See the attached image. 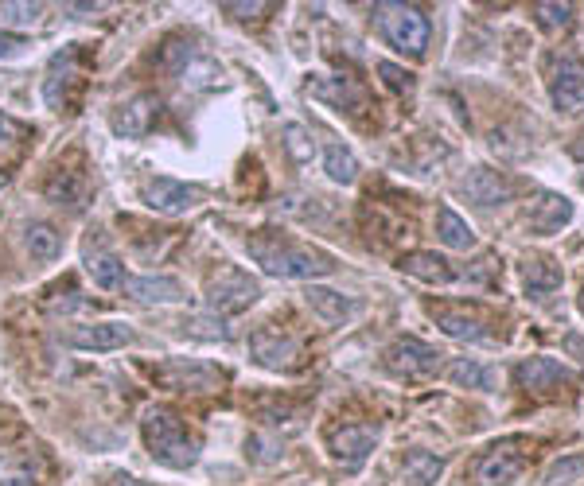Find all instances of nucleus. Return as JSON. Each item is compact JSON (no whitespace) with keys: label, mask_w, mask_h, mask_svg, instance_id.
<instances>
[{"label":"nucleus","mask_w":584,"mask_h":486,"mask_svg":"<svg viewBox=\"0 0 584 486\" xmlns=\"http://www.w3.org/2000/svg\"><path fill=\"white\" fill-rule=\"evenodd\" d=\"M246 253L254 257L257 265L269 273V277H285V280H316L331 277L339 265L335 257L316 249V245H300L277 234V230H257L246 238Z\"/></svg>","instance_id":"obj_1"},{"label":"nucleus","mask_w":584,"mask_h":486,"mask_svg":"<svg viewBox=\"0 0 584 486\" xmlns=\"http://www.w3.org/2000/svg\"><path fill=\"white\" fill-rule=\"evenodd\" d=\"M141 432H145V444L152 459L156 463H164V467H172V471H187L195 459H199V440L183 428V420L172 413V409H164V405H156V409H148L145 420H141Z\"/></svg>","instance_id":"obj_2"},{"label":"nucleus","mask_w":584,"mask_h":486,"mask_svg":"<svg viewBox=\"0 0 584 486\" xmlns=\"http://www.w3.org/2000/svg\"><path fill=\"white\" fill-rule=\"evenodd\" d=\"M378 32L390 47H398L409 59H425L429 39H433V24L421 8L413 4H378Z\"/></svg>","instance_id":"obj_3"},{"label":"nucleus","mask_w":584,"mask_h":486,"mask_svg":"<svg viewBox=\"0 0 584 486\" xmlns=\"http://www.w3.org/2000/svg\"><path fill=\"white\" fill-rule=\"evenodd\" d=\"M257 296H261L257 280L234 265H222L219 273H211V280H207V308L219 315L246 312Z\"/></svg>","instance_id":"obj_4"},{"label":"nucleus","mask_w":584,"mask_h":486,"mask_svg":"<svg viewBox=\"0 0 584 486\" xmlns=\"http://www.w3.org/2000/svg\"><path fill=\"white\" fill-rule=\"evenodd\" d=\"M526 440H503L472 463V486H511L526 467Z\"/></svg>","instance_id":"obj_5"},{"label":"nucleus","mask_w":584,"mask_h":486,"mask_svg":"<svg viewBox=\"0 0 584 486\" xmlns=\"http://www.w3.org/2000/svg\"><path fill=\"white\" fill-rule=\"evenodd\" d=\"M440 362H444V354L437 347H429V343H421V339H398L394 347L386 350V370L394 378H402V382L433 378V374H440Z\"/></svg>","instance_id":"obj_6"},{"label":"nucleus","mask_w":584,"mask_h":486,"mask_svg":"<svg viewBox=\"0 0 584 486\" xmlns=\"http://www.w3.org/2000/svg\"><path fill=\"white\" fill-rule=\"evenodd\" d=\"M141 203L156 214H187L203 203V191L191 187V183H180L172 175H152L141 183Z\"/></svg>","instance_id":"obj_7"},{"label":"nucleus","mask_w":584,"mask_h":486,"mask_svg":"<svg viewBox=\"0 0 584 486\" xmlns=\"http://www.w3.org/2000/svg\"><path fill=\"white\" fill-rule=\"evenodd\" d=\"M152 378L164 382L168 389H183V393H211V389H219L226 382V374H222L219 366H211V362H187V358H172V362L156 366Z\"/></svg>","instance_id":"obj_8"},{"label":"nucleus","mask_w":584,"mask_h":486,"mask_svg":"<svg viewBox=\"0 0 584 486\" xmlns=\"http://www.w3.org/2000/svg\"><path fill=\"white\" fill-rule=\"evenodd\" d=\"M250 354L257 358V366L265 370H296L300 366V343L292 335H281L273 323L257 327L250 335Z\"/></svg>","instance_id":"obj_9"},{"label":"nucleus","mask_w":584,"mask_h":486,"mask_svg":"<svg viewBox=\"0 0 584 486\" xmlns=\"http://www.w3.org/2000/svg\"><path fill=\"white\" fill-rule=\"evenodd\" d=\"M378 444V424H343L335 428L328 440L335 463H343V471H359L366 463V455Z\"/></svg>","instance_id":"obj_10"},{"label":"nucleus","mask_w":584,"mask_h":486,"mask_svg":"<svg viewBox=\"0 0 584 486\" xmlns=\"http://www.w3.org/2000/svg\"><path fill=\"white\" fill-rule=\"evenodd\" d=\"M433 319H437V327L448 339H460V343H495V335L487 331L491 323L475 312V308H464V304H440V308H433Z\"/></svg>","instance_id":"obj_11"},{"label":"nucleus","mask_w":584,"mask_h":486,"mask_svg":"<svg viewBox=\"0 0 584 486\" xmlns=\"http://www.w3.org/2000/svg\"><path fill=\"white\" fill-rule=\"evenodd\" d=\"M514 382L522 385L526 393H553V389H561V385L573 382V374L557 362V358H526V362H518L514 366Z\"/></svg>","instance_id":"obj_12"},{"label":"nucleus","mask_w":584,"mask_h":486,"mask_svg":"<svg viewBox=\"0 0 584 486\" xmlns=\"http://www.w3.org/2000/svg\"><path fill=\"white\" fill-rule=\"evenodd\" d=\"M573 222V203L565 199V195H538L530 210H526V218H522V226L530 230V234H538V238H549V234H557L561 226H569Z\"/></svg>","instance_id":"obj_13"},{"label":"nucleus","mask_w":584,"mask_h":486,"mask_svg":"<svg viewBox=\"0 0 584 486\" xmlns=\"http://www.w3.org/2000/svg\"><path fill=\"white\" fill-rule=\"evenodd\" d=\"M518 280H522V292L530 296V300H538V304H546L549 296H557L561 292V265L553 261V257H526L522 265H518Z\"/></svg>","instance_id":"obj_14"},{"label":"nucleus","mask_w":584,"mask_h":486,"mask_svg":"<svg viewBox=\"0 0 584 486\" xmlns=\"http://www.w3.org/2000/svg\"><path fill=\"white\" fill-rule=\"evenodd\" d=\"M460 191L472 199L475 207H483V210L511 203V179H503V175L491 172V168H475V172H468L460 179Z\"/></svg>","instance_id":"obj_15"},{"label":"nucleus","mask_w":584,"mask_h":486,"mask_svg":"<svg viewBox=\"0 0 584 486\" xmlns=\"http://www.w3.org/2000/svg\"><path fill=\"white\" fill-rule=\"evenodd\" d=\"M117 292L137 304H180L183 300V284L176 277H125Z\"/></svg>","instance_id":"obj_16"},{"label":"nucleus","mask_w":584,"mask_h":486,"mask_svg":"<svg viewBox=\"0 0 584 486\" xmlns=\"http://www.w3.org/2000/svg\"><path fill=\"white\" fill-rule=\"evenodd\" d=\"M549 98L557 109H581L584 105V63L581 59H561L549 78Z\"/></svg>","instance_id":"obj_17"},{"label":"nucleus","mask_w":584,"mask_h":486,"mask_svg":"<svg viewBox=\"0 0 584 486\" xmlns=\"http://www.w3.org/2000/svg\"><path fill=\"white\" fill-rule=\"evenodd\" d=\"M67 343L74 350H121L125 343H133V331L125 323H90L67 331Z\"/></svg>","instance_id":"obj_18"},{"label":"nucleus","mask_w":584,"mask_h":486,"mask_svg":"<svg viewBox=\"0 0 584 486\" xmlns=\"http://www.w3.org/2000/svg\"><path fill=\"white\" fill-rule=\"evenodd\" d=\"M156 113H160V98L156 94H137L133 102L121 105V113L113 117V133L117 137H145L148 129H152V121H156Z\"/></svg>","instance_id":"obj_19"},{"label":"nucleus","mask_w":584,"mask_h":486,"mask_svg":"<svg viewBox=\"0 0 584 486\" xmlns=\"http://www.w3.org/2000/svg\"><path fill=\"white\" fill-rule=\"evenodd\" d=\"M43 191H47L51 203L78 210L86 207V199H90V179H86V172H78V168H55V175L47 179Z\"/></svg>","instance_id":"obj_20"},{"label":"nucleus","mask_w":584,"mask_h":486,"mask_svg":"<svg viewBox=\"0 0 584 486\" xmlns=\"http://www.w3.org/2000/svg\"><path fill=\"white\" fill-rule=\"evenodd\" d=\"M86 273L94 277L98 288H121L125 265H121V257L106 245V238H90L86 242Z\"/></svg>","instance_id":"obj_21"},{"label":"nucleus","mask_w":584,"mask_h":486,"mask_svg":"<svg viewBox=\"0 0 584 486\" xmlns=\"http://www.w3.org/2000/svg\"><path fill=\"white\" fill-rule=\"evenodd\" d=\"M78 70H74V51L67 55H55V63L47 70V82H43V98L51 109H67L71 105V90L78 86Z\"/></svg>","instance_id":"obj_22"},{"label":"nucleus","mask_w":584,"mask_h":486,"mask_svg":"<svg viewBox=\"0 0 584 486\" xmlns=\"http://www.w3.org/2000/svg\"><path fill=\"white\" fill-rule=\"evenodd\" d=\"M308 308L320 315L331 327H343L351 315H359V304L343 292H331V288H308Z\"/></svg>","instance_id":"obj_23"},{"label":"nucleus","mask_w":584,"mask_h":486,"mask_svg":"<svg viewBox=\"0 0 584 486\" xmlns=\"http://www.w3.org/2000/svg\"><path fill=\"white\" fill-rule=\"evenodd\" d=\"M398 269L409 273V277L425 280V284H452L456 280L452 261H444L437 253H405L402 261H398Z\"/></svg>","instance_id":"obj_24"},{"label":"nucleus","mask_w":584,"mask_h":486,"mask_svg":"<svg viewBox=\"0 0 584 486\" xmlns=\"http://www.w3.org/2000/svg\"><path fill=\"white\" fill-rule=\"evenodd\" d=\"M440 475H444V459L433 452L413 448V452L402 459V479L409 486H437Z\"/></svg>","instance_id":"obj_25"},{"label":"nucleus","mask_w":584,"mask_h":486,"mask_svg":"<svg viewBox=\"0 0 584 486\" xmlns=\"http://www.w3.org/2000/svg\"><path fill=\"white\" fill-rule=\"evenodd\" d=\"M437 238L448 249H475V230L468 226V218H460L452 207L437 210Z\"/></svg>","instance_id":"obj_26"},{"label":"nucleus","mask_w":584,"mask_h":486,"mask_svg":"<svg viewBox=\"0 0 584 486\" xmlns=\"http://www.w3.org/2000/svg\"><path fill=\"white\" fill-rule=\"evenodd\" d=\"M324 172H328L331 183H355V175H359V160H355V152L351 148H343L339 140H328L324 144Z\"/></svg>","instance_id":"obj_27"},{"label":"nucleus","mask_w":584,"mask_h":486,"mask_svg":"<svg viewBox=\"0 0 584 486\" xmlns=\"http://www.w3.org/2000/svg\"><path fill=\"white\" fill-rule=\"evenodd\" d=\"M24 242H28V253L36 261H55L63 253V234L55 226H47V222H32L28 234H24Z\"/></svg>","instance_id":"obj_28"},{"label":"nucleus","mask_w":584,"mask_h":486,"mask_svg":"<svg viewBox=\"0 0 584 486\" xmlns=\"http://www.w3.org/2000/svg\"><path fill=\"white\" fill-rule=\"evenodd\" d=\"M448 378H452V385H464V389H491V385H495V374H491L487 366H479L475 358H460V362H452Z\"/></svg>","instance_id":"obj_29"},{"label":"nucleus","mask_w":584,"mask_h":486,"mask_svg":"<svg viewBox=\"0 0 584 486\" xmlns=\"http://www.w3.org/2000/svg\"><path fill=\"white\" fill-rule=\"evenodd\" d=\"M581 475H584V455H565V459H557V463L546 471V483L549 486H569V483H577Z\"/></svg>","instance_id":"obj_30"},{"label":"nucleus","mask_w":584,"mask_h":486,"mask_svg":"<svg viewBox=\"0 0 584 486\" xmlns=\"http://www.w3.org/2000/svg\"><path fill=\"white\" fill-rule=\"evenodd\" d=\"M0 486H36V471H32V463L20 459V455L4 459V463H0Z\"/></svg>","instance_id":"obj_31"},{"label":"nucleus","mask_w":584,"mask_h":486,"mask_svg":"<svg viewBox=\"0 0 584 486\" xmlns=\"http://www.w3.org/2000/svg\"><path fill=\"white\" fill-rule=\"evenodd\" d=\"M538 24L546 32H565L573 24V8L569 4H538Z\"/></svg>","instance_id":"obj_32"},{"label":"nucleus","mask_w":584,"mask_h":486,"mask_svg":"<svg viewBox=\"0 0 584 486\" xmlns=\"http://www.w3.org/2000/svg\"><path fill=\"white\" fill-rule=\"evenodd\" d=\"M316 94H320V90H316ZM320 98H331L335 105H343V109L355 113V109L363 105V90H359L351 78H335V94H320Z\"/></svg>","instance_id":"obj_33"},{"label":"nucleus","mask_w":584,"mask_h":486,"mask_svg":"<svg viewBox=\"0 0 584 486\" xmlns=\"http://www.w3.org/2000/svg\"><path fill=\"white\" fill-rule=\"evenodd\" d=\"M39 4H0V24H20V28H32L39 20Z\"/></svg>","instance_id":"obj_34"},{"label":"nucleus","mask_w":584,"mask_h":486,"mask_svg":"<svg viewBox=\"0 0 584 486\" xmlns=\"http://www.w3.org/2000/svg\"><path fill=\"white\" fill-rule=\"evenodd\" d=\"M160 63L168 70H187V63H191V43L187 39H168L164 51H160Z\"/></svg>","instance_id":"obj_35"},{"label":"nucleus","mask_w":584,"mask_h":486,"mask_svg":"<svg viewBox=\"0 0 584 486\" xmlns=\"http://www.w3.org/2000/svg\"><path fill=\"white\" fill-rule=\"evenodd\" d=\"M378 74L386 78L390 90H413V74L402 67H394V63H378Z\"/></svg>","instance_id":"obj_36"},{"label":"nucleus","mask_w":584,"mask_h":486,"mask_svg":"<svg viewBox=\"0 0 584 486\" xmlns=\"http://www.w3.org/2000/svg\"><path fill=\"white\" fill-rule=\"evenodd\" d=\"M24 47V39H16V35H4L0 32V59H8V55H16Z\"/></svg>","instance_id":"obj_37"},{"label":"nucleus","mask_w":584,"mask_h":486,"mask_svg":"<svg viewBox=\"0 0 584 486\" xmlns=\"http://www.w3.org/2000/svg\"><path fill=\"white\" fill-rule=\"evenodd\" d=\"M113 486H145V483H137V479H129V475H121V479H113Z\"/></svg>","instance_id":"obj_38"},{"label":"nucleus","mask_w":584,"mask_h":486,"mask_svg":"<svg viewBox=\"0 0 584 486\" xmlns=\"http://www.w3.org/2000/svg\"><path fill=\"white\" fill-rule=\"evenodd\" d=\"M577 308H581V315H584V288H581V300H577Z\"/></svg>","instance_id":"obj_39"},{"label":"nucleus","mask_w":584,"mask_h":486,"mask_svg":"<svg viewBox=\"0 0 584 486\" xmlns=\"http://www.w3.org/2000/svg\"><path fill=\"white\" fill-rule=\"evenodd\" d=\"M4 183H8V175H4V172H0V187H4Z\"/></svg>","instance_id":"obj_40"},{"label":"nucleus","mask_w":584,"mask_h":486,"mask_svg":"<svg viewBox=\"0 0 584 486\" xmlns=\"http://www.w3.org/2000/svg\"><path fill=\"white\" fill-rule=\"evenodd\" d=\"M581 187H584V172H581Z\"/></svg>","instance_id":"obj_41"}]
</instances>
